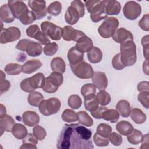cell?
Wrapping results in <instances>:
<instances>
[{"label":"cell","instance_id":"obj_53","mask_svg":"<svg viewBox=\"0 0 149 149\" xmlns=\"http://www.w3.org/2000/svg\"><path fill=\"white\" fill-rule=\"evenodd\" d=\"M108 137L109 141L115 146H119L122 143V137L121 135L116 132H111Z\"/></svg>","mask_w":149,"mask_h":149},{"label":"cell","instance_id":"obj_30","mask_svg":"<svg viewBox=\"0 0 149 149\" xmlns=\"http://www.w3.org/2000/svg\"><path fill=\"white\" fill-rule=\"evenodd\" d=\"M87 58L90 63H97L101 62L102 58V53L101 49L96 47H93L87 54Z\"/></svg>","mask_w":149,"mask_h":149},{"label":"cell","instance_id":"obj_36","mask_svg":"<svg viewBox=\"0 0 149 149\" xmlns=\"http://www.w3.org/2000/svg\"><path fill=\"white\" fill-rule=\"evenodd\" d=\"M143 135L140 130L137 129H134L133 131L127 136V139L129 143L132 145H137L141 143Z\"/></svg>","mask_w":149,"mask_h":149},{"label":"cell","instance_id":"obj_8","mask_svg":"<svg viewBox=\"0 0 149 149\" xmlns=\"http://www.w3.org/2000/svg\"><path fill=\"white\" fill-rule=\"evenodd\" d=\"M42 31L51 40L58 41L62 36V28L55 25L52 22L44 21L41 24Z\"/></svg>","mask_w":149,"mask_h":149},{"label":"cell","instance_id":"obj_2","mask_svg":"<svg viewBox=\"0 0 149 149\" xmlns=\"http://www.w3.org/2000/svg\"><path fill=\"white\" fill-rule=\"evenodd\" d=\"M84 3L87 11L90 13L92 22L97 23L108 17L104 1L90 0L86 1Z\"/></svg>","mask_w":149,"mask_h":149},{"label":"cell","instance_id":"obj_18","mask_svg":"<svg viewBox=\"0 0 149 149\" xmlns=\"http://www.w3.org/2000/svg\"><path fill=\"white\" fill-rule=\"evenodd\" d=\"M15 124V121L11 116L6 114L0 116L1 136H2L5 132H11L12 128Z\"/></svg>","mask_w":149,"mask_h":149},{"label":"cell","instance_id":"obj_50","mask_svg":"<svg viewBox=\"0 0 149 149\" xmlns=\"http://www.w3.org/2000/svg\"><path fill=\"white\" fill-rule=\"evenodd\" d=\"M93 141L95 144L98 147H105L109 144V139H108V138L103 137L97 133L93 136Z\"/></svg>","mask_w":149,"mask_h":149},{"label":"cell","instance_id":"obj_43","mask_svg":"<svg viewBox=\"0 0 149 149\" xmlns=\"http://www.w3.org/2000/svg\"><path fill=\"white\" fill-rule=\"evenodd\" d=\"M68 104L72 109H77L81 107L82 100L78 95L72 94L68 98Z\"/></svg>","mask_w":149,"mask_h":149},{"label":"cell","instance_id":"obj_42","mask_svg":"<svg viewBox=\"0 0 149 149\" xmlns=\"http://www.w3.org/2000/svg\"><path fill=\"white\" fill-rule=\"evenodd\" d=\"M62 4L60 2L54 1L48 5L47 12L51 15L54 16H58L62 11Z\"/></svg>","mask_w":149,"mask_h":149},{"label":"cell","instance_id":"obj_46","mask_svg":"<svg viewBox=\"0 0 149 149\" xmlns=\"http://www.w3.org/2000/svg\"><path fill=\"white\" fill-rule=\"evenodd\" d=\"M81 94L82 96L85 98L90 94H95L96 93V87L91 83H87L84 84L81 88Z\"/></svg>","mask_w":149,"mask_h":149},{"label":"cell","instance_id":"obj_25","mask_svg":"<svg viewBox=\"0 0 149 149\" xmlns=\"http://www.w3.org/2000/svg\"><path fill=\"white\" fill-rule=\"evenodd\" d=\"M0 17L1 20L5 23H10L15 20V17L8 4H3L1 6Z\"/></svg>","mask_w":149,"mask_h":149},{"label":"cell","instance_id":"obj_61","mask_svg":"<svg viewBox=\"0 0 149 149\" xmlns=\"http://www.w3.org/2000/svg\"><path fill=\"white\" fill-rule=\"evenodd\" d=\"M143 72L146 75H148V60L146 59V61L143 62Z\"/></svg>","mask_w":149,"mask_h":149},{"label":"cell","instance_id":"obj_24","mask_svg":"<svg viewBox=\"0 0 149 149\" xmlns=\"http://www.w3.org/2000/svg\"><path fill=\"white\" fill-rule=\"evenodd\" d=\"M80 18L79 12L74 8L71 5L68 8L65 14V20L67 23L70 25H74L79 21Z\"/></svg>","mask_w":149,"mask_h":149},{"label":"cell","instance_id":"obj_21","mask_svg":"<svg viewBox=\"0 0 149 149\" xmlns=\"http://www.w3.org/2000/svg\"><path fill=\"white\" fill-rule=\"evenodd\" d=\"M105 12L109 15H118L121 10L119 2L114 0H104Z\"/></svg>","mask_w":149,"mask_h":149},{"label":"cell","instance_id":"obj_54","mask_svg":"<svg viewBox=\"0 0 149 149\" xmlns=\"http://www.w3.org/2000/svg\"><path fill=\"white\" fill-rule=\"evenodd\" d=\"M139 26L143 30L148 31L149 30V15L145 14L142 18L139 20L138 23Z\"/></svg>","mask_w":149,"mask_h":149},{"label":"cell","instance_id":"obj_26","mask_svg":"<svg viewBox=\"0 0 149 149\" xmlns=\"http://www.w3.org/2000/svg\"><path fill=\"white\" fill-rule=\"evenodd\" d=\"M84 98V105L86 110L91 112L97 110L99 107V102L95 94L88 95Z\"/></svg>","mask_w":149,"mask_h":149},{"label":"cell","instance_id":"obj_34","mask_svg":"<svg viewBox=\"0 0 149 149\" xmlns=\"http://www.w3.org/2000/svg\"><path fill=\"white\" fill-rule=\"evenodd\" d=\"M43 100V95L38 91H34L31 93H30L27 97V101L29 104L33 107H38Z\"/></svg>","mask_w":149,"mask_h":149},{"label":"cell","instance_id":"obj_31","mask_svg":"<svg viewBox=\"0 0 149 149\" xmlns=\"http://www.w3.org/2000/svg\"><path fill=\"white\" fill-rule=\"evenodd\" d=\"M133 125L129 122L126 120H122L116 123V130L123 136L129 135L133 130Z\"/></svg>","mask_w":149,"mask_h":149},{"label":"cell","instance_id":"obj_12","mask_svg":"<svg viewBox=\"0 0 149 149\" xmlns=\"http://www.w3.org/2000/svg\"><path fill=\"white\" fill-rule=\"evenodd\" d=\"M28 6L35 15L36 19L40 20L47 15L48 12L45 1L30 0L28 1Z\"/></svg>","mask_w":149,"mask_h":149},{"label":"cell","instance_id":"obj_1","mask_svg":"<svg viewBox=\"0 0 149 149\" xmlns=\"http://www.w3.org/2000/svg\"><path fill=\"white\" fill-rule=\"evenodd\" d=\"M92 133L79 123L66 124L58 137L56 147L59 149H92Z\"/></svg>","mask_w":149,"mask_h":149},{"label":"cell","instance_id":"obj_3","mask_svg":"<svg viewBox=\"0 0 149 149\" xmlns=\"http://www.w3.org/2000/svg\"><path fill=\"white\" fill-rule=\"evenodd\" d=\"M120 51L121 60L125 67L135 64L137 61L136 45L133 41H127L120 44Z\"/></svg>","mask_w":149,"mask_h":149},{"label":"cell","instance_id":"obj_13","mask_svg":"<svg viewBox=\"0 0 149 149\" xmlns=\"http://www.w3.org/2000/svg\"><path fill=\"white\" fill-rule=\"evenodd\" d=\"M84 36L86 34L83 31L74 29L70 26H65L62 28V37L65 41L76 42L80 38Z\"/></svg>","mask_w":149,"mask_h":149},{"label":"cell","instance_id":"obj_60","mask_svg":"<svg viewBox=\"0 0 149 149\" xmlns=\"http://www.w3.org/2000/svg\"><path fill=\"white\" fill-rule=\"evenodd\" d=\"M142 144L140 148H148V134L143 136L142 140Z\"/></svg>","mask_w":149,"mask_h":149},{"label":"cell","instance_id":"obj_47","mask_svg":"<svg viewBox=\"0 0 149 149\" xmlns=\"http://www.w3.org/2000/svg\"><path fill=\"white\" fill-rule=\"evenodd\" d=\"M33 133L38 140H44L47 136V132L45 129L38 125L34 127L33 129Z\"/></svg>","mask_w":149,"mask_h":149},{"label":"cell","instance_id":"obj_44","mask_svg":"<svg viewBox=\"0 0 149 149\" xmlns=\"http://www.w3.org/2000/svg\"><path fill=\"white\" fill-rule=\"evenodd\" d=\"M47 78L53 84L58 87L62 84L63 81V77L62 74L56 72H53L51 73L49 76L47 77Z\"/></svg>","mask_w":149,"mask_h":149},{"label":"cell","instance_id":"obj_52","mask_svg":"<svg viewBox=\"0 0 149 149\" xmlns=\"http://www.w3.org/2000/svg\"><path fill=\"white\" fill-rule=\"evenodd\" d=\"M71 6H72L73 8H74L77 12H79L80 17H82L84 16L85 14V7L84 5L82 2V1L80 0H74L73 1L71 2L70 4Z\"/></svg>","mask_w":149,"mask_h":149},{"label":"cell","instance_id":"obj_56","mask_svg":"<svg viewBox=\"0 0 149 149\" xmlns=\"http://www.w3.org/2000/svg\"><path fill=\"white\" fill-rule=\"evenodd\" d=\"M22 142L23 144H29L36 146V144L38 143V140L33 134L28 133L27 136L24 139H23Z\"/></svg>","mask_w":149,"mask_h":149},{"label":"cell","instance_id":"obj_41","mask_svg":"<svg viewBox=\"0 0 149 149\" xmlns=\"http://www.w3.org/2000/svg\"><path fill=\"white\" fill-rule=\"evenodd\" d=\"M96 97L99 104L101 106H106L108 105L111 101V95L105 90H100L97 94Z\"/></svg>","mask_w":149,"mask_h":149},{"label":"cell","instance_id":"obj_29","mask_svg":"<svg viewBox=\"0 0 149 149\" xmlns=\"http://www.w3.org/2000/svg\"><path fill=\"white\" fill-rule=\"evenodd\" d=\"M51 68L53 72L63 73L66 70V64L64 60L61 57L54 58L50 63Z\"/></svg>","mask_w":149,"mask_h":149},{"label":"cell","instance_id":"obj_39","mask_svg":"<svg viewBox=\"0 0 149 149\" xmlns=\"http://www.w3.org/2000/svg\"><path fill=\"white\" fill-rule=\"evenodd\" d=\"M112 129L111 126H109L108 124L101 123L97 126L96 129V133L103 137L108 138L109 135L112 132Z\"/></svg>","mask_w":149,"mask_h":149},{"label":"cell","instance_id":"obj_10","mask_svg":"<svg viewBox=\"0 0 149 149\" xmlns=\"http://www.w3.org/2000/svg\"><path fill=\"white\" fill-rule=\"evenodd\" d=\"M21 36L20 29L16 27H10L3 29L1 30L0 35V42L1 44H6L12 42L19 40Z\"/></svg>","mask_w":149,"mask_h":149},{"label":"cell","instance_id":"obj_6","mask_svg":"<svg viewBox=\"0 0 149 149\" xmlns=\"http://www.w3.org/2000/svg\"><path fill=\"white\" fill-rule=\"evenodd\" d=\"M61 106V101L56 98H50L44 100L39 105L40 113L44 116H49L58 113Z\"/></svg>","mask_w":149,"mask_h":149},{"label":"cell","instance_id":"obj_37","mask_svg":"<svg viewBox=\"0 0 149 149\" xmlns=\"http://www.w3.org/2000/svg\"><path fill=\"white\" fill-rule=\"evenodd\" d=\"M4 70L9 75H17L22 72V66L18 63H10L5 66Z\"/></svg>","mask_w":149,"mask_h":149},{"label":"cell","instance_id":"obj_57","mask_svg":"<svg viewBox=\"0 0 149 149\" xmlns=\"http://www.w3.org/2000/svg\"><path fill=\"white\" fill-rule=\"evenodd\" d=\"M10 87V83L5 80V78H1L0 80V91L1 94L8 91Z\"/></svg>","mask_w":149,"mask_h":149},{"label":"cell","instance_id":"obj_45","mask_svg":"<svg viewBox=\"0 0 149 149\" xmlns=\"http://www.w3.org/2000/svg\"><path fill=\"white\" fill-rule=\"evenodd\" d=\"M58 45L56 42H49L45 45L43 48V52L47 56H52L58 51Z\"/></svg>","mask_w":149,"mask_h":149},{"label":"cell","instance_id":"obj_51","mask_svg":"<svg viewBox=\"0 0 149 149\" xmlns=\"http://www.w3.org/2000/svg\"><path fill=\"white\" fill-rule=\"evenodd\" d=\"M112 65L113 68L118 70H122L123 69H124L125 68V66L123 65V63L121 60L120 53L116 54L113 56V58L112 60Z\"/></svg>","mask_w":149,"mask_h":149},{"label":"cell","instance_id":"obj_33","mask_svg":"<svg viewBox=\"0 0 149 149\" xmlns=\"http://www.w3.org/2000/svg\"><path fill=\"white\" fill-rule=\"evenodd\" d=\"M101 119L109 121L111 123H116L119 119V114L115 109L107 108L102 112Z\"/></svg>","mask_w":149,"mask_h":149},{"label":"cell","instance_id":"obj_11","mask_svg":"<svg viewBox=\"0 0 149 149\" xmlns=\"http://www.w3.org/2000/svg\"><path fill=\"white\" fill-rule=\"evenodd\" d=\"M26 32L27 36L36 39L42 45H46L50 42V40L48 37L41 31L37 24H32L29 26L26 29Z\"/></svg>","mask_w":149,"mask_h":149},{"label":"cell","instance_id":"obj_62","mask_svg":"<svg viewBox=\"0 0 149 149\" xmlns=\"http://www.w3.org/2000/svg\"><path fill=\"white\" fill-rule=\"evenodd\" d=\"M20 149H22V148H34V149H36L37 146L31 145V144H23L20 146Z\"/></svg>","mask_w":149,"mask_h":149},{"label":"cell","instance_id":"obj_22","mask_svg":"<svg viewBox=\"0 0 149 149\" xmlns=\"http://www.w3.org/2000/svg\"><path fill=\"white\" fill-rule=\"evenodd\" d=\"M67 56L70 65H76L83 61V53L79 51L74 46L69 49Z\"/></svg>","mask_w":149,"mask_h":149},{"label":"cell","instance_id":"obj_7","mask_svg":"<svg viewBox=\"0 0 149 149\" xmlns=\"http://www.w3.org/2000/svg\"><path fill=\"white\" fill-rule=\"evenodd\" d=\"M72 72L77 77L82 79L92 78L94 74V70L90 64L83 61L76 65H70Z\"/></svg>","mask_w":149,"mask_h":149},{"label":"cell","instance_id":"obj_32","mask_svg":"<svg viewBox=\"0 0 149 149\" xmlns=\"http://www.w3.org/2000/svg\"><path fill=\"white\" fill-rule=\"evenodd\" d=\"M11 132L13 136L19 140L24 139L28 134L27 128L21 123H16L13 127Z\"/></svg>","mask_w":149,"mask_h":149},{"label":"cell","instance_id":"obj_49","mask_svg":"<svg viewBox=\"0 0 149 149\" xmlns=\"http://www.w3.org/2000/svg\"><path fill=\"white\" fill-rule=\"evenodd\" d=\"M148 98H149V91L140 92V93L137 95L138 101L146 109H148L149 108Z\"/></svg>","mask_w":149,"mask_h":149},{"label":"cell","instance_id":"obj_9","mask_svg":"<svg viewBox=\"0 0 149 149\" xmlns=\"http://www.w3.org/2000/svg\"><path fill=\"white\" fill-rule=\"evenodd\" d=\"M141 13V7L140 4L135 1L127 2L123 8L124 16L128 20H136Z\"/></svg>","mask_w":149,"mask_h":149},{"label":"cell","instance_id":"obj_17","mask_svg":"<svg viewBox=\"0 0 149 149\" xmlns=\"http://www.w3.org/2000/svg\"><path fill=\"white\" fill-rule=\"evenodd\" d=\"M22 120L25 125L34 127L40 122L39 115L34 111H27L22 115Z\"/></svg>","mask_w":149,"mask_h":149},{"label":"cell","instance_id":"obj_63","mask_svg":"<svg viewBox=\"0 0 149 149\" xmlns=\"http://www.w3.org/2000/svg\"><path fill=\"white\" fill-rule=\"evenodd\" d=\"M0 107H1L0 116H3V115L6 114V109L5 107L3 104H0Z\"/></svg>","mask_w":149,"mask_h":149},{"label":"cell","instance_id":"obj_27","mask_svg":"<svg viewBox=\"0 0 149 149\" xmlns=\"http://www.w3.org/2000/svg\"><path fill=\"white\" fill-rule=\"evenodd\" d=\"M116 110L121 116L123 118L129 117L131 111L129 102L125 100L119 101L116 105Z\"/></svg>","mask_w":149,"mask_h":149},{"label":"cell","instance_id":"obj_58","mask_svg":"<svg viewBox=\"0 0 149 149\" xmlns=\"http://www.w3.org/2000/svg\"><path fill=\"white\" fill-rule=\"evenodd\" d=\"M137 90L139 92L149 91V83L147 81H142L137 84Z\"/></svg>","mask_w":149,"mask_h":149},{"label":"cell","instance_id":"obj_40","mask_svg":"<svg viewBox=\"0 0 149 149\" xmlns=\"http://www.w3.org/2000/svg\"><path fill=\"white\" fill-rule=\"evenodd\" d=\"M19 19L23 25H28L33 23L36 20V17L32 11L28 10L24 12Z\"/></svg>","mask_w":149,"mask_h":149},{"label":"cell","instance_id":"obj_23","mask_svg":"<svg viewBox=\"0 0 149 149\" xmlns=\"http://www.w3.org/2000/svg\"><path fill=\"white\" fill-rule=\"evenodd\" d=\"M42 66V63L38 59H30L26 61L22 65V72L31 74L36 72Z\"/></svg>","mask_w":149,"mask_h":149},{"label":"cell","instance_id":"obj_28","mask_svg":"<svg viewBox=\"0 0 149 149\" xmlns=\"http://www.w3.org/2000/svg\"><path fill=\"white\" fill-rule=\"evenodd\" d=\"M130 118L136 124H142L146 121L147 116L143 111L137 108H133L130 113Z\"/></svg>","mask_w":149,"mask_h":149},{"label":"cell","instance_id":"obj_19","mask_svg":"<svg viewBox=\"0 0 149 149\" xmlns=\"http://www.w3.org/2000/svg\"><path fill=\"white\" fill-rule=\"evenodd\" d=\"M75 47L82 53L88 52L93 47V42L90 37L86 35L76 41Z\"/></svg>","mask_w":149,"mask_h":149},{"label":"cell","instance_id":"obj_48","mask_svg":"<svg viewBox=\"0 0 149 149\" xmlns=\"http://www.w3.org/2000/svg\"><path fill=\"white\" fill-rule=\"evenodd\" d=\"M58 88H59L58 87L53 84L49 81V80L47 78V77L45 79L44 83L43 86L42 87V90L45 92H46L47 93H49V94L54 93L58 90Z\"/></svg>","mask_w":149,"mask_h":149},{"label":"cell","instance_id":"obj_59","mask_svg":"<svg viewBox=\"0 0 149 149\" xmlns=\"http://www.w3.org/2000/svg\"><path fill=\"white\" fill-rule=\"evenodd\" d=\"M107 109V107H104L103 106L99 107L97 110L95 111L91 112V115L95 119H101V115L102 112Z\"/></svg>","mask_w":149,"mask_h":149},{"label":"cell","instance_id":"obj_55","mask_svg":"<svg viewBox=\"0 0 149 149\" xmlns=\"http://www.w3.org/2000/svg\"><path fill=\"white\" fill-rule=\"evenodd\" d=\"M148 35L144 36L141 39V44L143 47V55L146 60H148Z\"/></svg>","mask_w":149,"mask_h":149},{"label":"cell","instance_id":"obj_16","mask_svg":"<svg viewBox=\"0 0 149 149\" xmlns=\"http://www.w3.org/2000/svg\"><path fill=\"white\" fill-rule=\"evenodd\" d=\"M93 84L100 90H105L108 86V78L103 72L97 71L92 77Z\"/></svg>","mask_w":149,"mask_h":149},{"label":"cell","instance_id":"obj_38","mask_svg":"<svg viewBox=\"0 0 149 149\" xmlns=\"http://www.w3.org/2000/svg\"><path fill=\"white\" fill-rule=\"evenodd\" d=\"M62 119L66 122L70 123L77 120V113L70 109H65L61 115Z\"/></svg>","mask_w":149,"mask_h":149},{"label":"cell","instance_id":"obj_20","mask_svg":"<svg viewBox=\"0 0 149 149\" xmlns=\"http://www.w3.org/2000/svg\"><path fill=\"white\" fill-rule=\"evenodd\" d=\"M45 76L42 73H37L30 77H27V81L32 90L42 87L45 81Z\"/></svg>","mask_w":149,"mask_h":149},{"label":"cell","instance_id":"obj_35","mask_svg":"<svg viewBox=\"0 0 149 149\" xmlns=\"http://www.w3.org/2000/svg\"><path fill=\"white\" fill-rule=\"evenodd\" d=\"M77 120L80 124L87 127H91L93 125V120L90 115L84 111H79L77 113Z\"/></svg>","mask_w":149,"mask_h":149},{"label":"cell","instance_id":"obj_14","mask_svg":"<svg viewBox=\"0 0 149 149\" xmlns=\"http://www.w3.org/2000/svg\"><path fill=\"white\" fill-rule=\"evenodd\" d=\"M8 5L10 8L15 18H19L27 10L28 8L24 2L22 1H8Z\"/></svg>","mask_w":149,"mask_h":149},{"label":"cell","instance_id":"obj_4","mask_svg":"<svg viewBox=\"0 0 149 149\" xmlns=\"http://www.w3.org/2000/svg\"><path fill=\"white\" fill-rule=\"evenodd\" d=\"M16 49L25 51L29 56L31 57L40 56L43 51L41 44L29 39L20 40L16 44Z\"/></svg>","mask_w":149,"mask_h":149},{"label":"cell","instance_id":"obj_5","mask_svg":"<svg viewBox=\"0 0 149 149\" xmlns=\"http://www.w3.org/2000/svg\"><path fill=\"white\" fill-rule=\"evenodd\" d=\"M119 24V20L116 17H108L99 26L98 29V33L102 38H110L118 29Z\"/></svg>","mask_w":149,"mask_h":149},{"label":"cell","instance_id":"obj_15","mask_svg":"<svg viewBox=\"0 0 149 149\" xmlns=\"http://www.w3.org/2000/svg\"><path fill=\"white\" fill-rule=\"evenodd\" d=\"M112 38L115 42L119 44L127 41H133L132 33L123 27L117 29L112 36Z\"/></svg>","mask_w":149,"mask_h":149}]
</instances>
